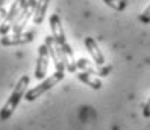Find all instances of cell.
<instances>
[{
    "label": "cell",
    "instance_id": "1",
    "mask_svg": "<svg viewBox=\"0 0 150 130\" xmlns=\"http://www.w3.org/2000/svg\"><path fill=\"white\" fill-rule=\"evenodd\" d=\"M29 76H21L20 77V80L17 82V85L14 86V89L9 95V98L6 100V103L3 105V108L0 109V121H8L12 114H14V110L17 109V106H18V103L21 101V98L26 95V92H28V86H29Z\"/></svg>",
    "mask_w": 150,
    "mask_h": 130
},
{
    "label": "cell",
    "instance_id": "2",
    "mask_svg": "<svg viewBox=\"0 0 150 130\" xmlns=\"http://www.w3.org/2000/svg\"><path fill=\"white\" fill-rule=\"evenodd\" d=\"M50 30H52V37H53V39H55L56 47L62 50L70 60H73V58H74L73 48H71V46L68 44V41L65 38V32H64V27H62V21H61V17L58 14H53V15L50 17Z\"/></svg>",
    "mask_w": 150,
    "mask_h": 130
},
{
    "label": "cell",
    "instance_id": "3",
    "mask_svg": "<svg viewBox=\"0 0 150 130\" xmlns=\"http://www.w3.org/2000/svg\"><path fill=\"white\" fill-rule=\"evenodd\" d=\"M64 77H65L64 71H58L56 70L53 74H50L44 80H41V83H38L35 88L28 89V92H26V95H24L26 101H35L37 98H40L42 94H46L47 91H50L52 88H53V86H56L61 80L64 79Z\"/></svg>",
    "mask_w": 150,
    "mask_h": 130
},
{
    "label": "cell",
    "instance_id": "4",
    "mask_svg": "<svg viewBox=\"0 0 150 130\" xmlns=\"http://www.w3.org/2000/svg\"><path fill=\"white\" fill-rule=\"evenodd\" d=\"M26 5H28V0H14L11 9L6 12L5 20L0 23V35H6L9 30H12L14 21L18 18V15L23 12V9H24Z\"/></svg>",
    "mask_w": 150,
    "mask_h": 130
},
{
    "label": "cell",
    "instance_id": "5",
    "mask_svg": "<svg viewBox=\"0 0 150 130\" xmlns=\"http://www.w3.org/2000/svg\"><path fill=\"white\" fill-rule=\"evenodd\" d=\"M49 48L46 42L38 47V56H37V67H35V79L37 80H44L47 76V68H49Z\"/></svg>",
    "mask_w": 150,
    "mask_h": 130
},
{
    "label": "cell",
    "instance_id": "6",
    "mask_svg": "<svg viewBox=\"0 0 150 130\" xmlns=\"http://www.w3.org/2000/svg\"><path fill=\"white\" fill-rule=\"evenodd\" d=\"M35 6H37V0H28V5L24 6L23 12L18 15V18H17L12 24V33H21L26 27V24H28L29 18L33 17V12H35Z\"/></svg>",
    "mask_w": 150,
    "mask_h": 130
},
{
    "label": "cell",
    "instance_id": "7",
    "mask_svg": "<svg viewBox=\"0 0 150 130\" xmlns=\"http://www.w3.org/2000/svg\"><path fill=\"white\" fill-rule=\"evenodd\" d=\"M83 42H85V47H86V50H88V53L91 55V58H93V60H94V64L99 65V67L105 65V56H103V53H102V50L99 48V46H97L96 39L91 38V37H86V38L83 39Z\"/></svg>",
    "mask_w": 150,
    "mask_h": 130
},
{
    "label": "cell",
    "instance_id": "8",
    "mask_svg": "<svg viewBox=\"0 0 150 130\" xmlns=\"http://www.w3.org/2000/svg\"><path fill=\"white\" fill-rule=\"evenodd\" d=\"M49 3H50V0H37V6H35V12L32 17V21L35 26L42 24L44 18H46L47 9H49Z\"/></svg>",
    "mask_w": 150,
    "mask_h": 130
},
{
    "label": "cell",
    "instance_id": "9",
    "mask_svg": "<svg viewBox=\"0 0 150 130\" xmlns=\"http://www.w3.org/2000/svg\"><path fill=\"white\" fill-rule=\"evenodd\" d=\"M76 76H77L79 80L83 82L85 85H88L90 88H93L96 91L102 89V80L97 79V77H94L93 73H90V71H79V73H76Z\"/></svg>",
    "mask_w": 150,
    "mask_h": 130
},
{
    "label": "cell",
    "instance_id": "10",
    "mask_svg": "<svg viewBox=\"0 0 150 130\" xmlns=\"http://www.w3.org/2000/svg\"><path fill=\"white\" fill-rule=\"evenodd\" d=\"M102 2L106 5V6L112 8L114 11H117V12L125 11V9H126V6H127L126 0H102Z\"/></svg>",
    "mask_w": 150,
    "mask_h": 130
},
{
    "label": "cell",
    "instance_id": "11",
    "mask_svg": "<svg viewBox=\"0 0 150 130\" xmlns=\"http://www.w3.org/2000/svg\"><path fill=\"white\" fill-rule=\"evenodd\" d=\"M139 21L143 24H150V5L139 14Z\"/></svg>",
    "mask_w": 150,
    "mask_h": 130
},
{
    "label": "cell",
    "instance_id": "12",
    "mask_svg": "<svg viewBox=\"0 0 150 130\" xmlns=\"http://www.w3.org/2000/svg\"><path fill=\"white\" fill-rule=\"evenodd\" d=\"M143 117H144V118H150V97H149V100L146 101V105H144V109H143Z\"/></svg>",
    "mask_w": 150,
    "mask_h": 130
},
{
    "label": "cell",
    "instance_id": "13",
    "mask_svg": "<svg viewBox=\"0 0 150 130\" xmlns=\"http://www.w3.org/2000/svg\"><path fill=\"white\" fill-rule=\"evenodd\" d=\"M5 17H6V11H5V8L0 6V23L5 20Z\"/></svg>",
    "mask_w": 150,
    "mask_h": 130
}]
</instances>
